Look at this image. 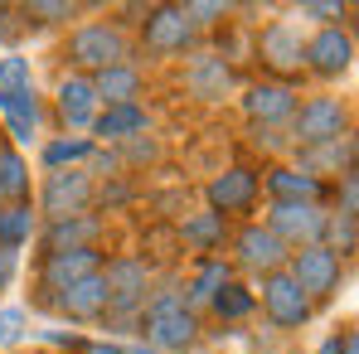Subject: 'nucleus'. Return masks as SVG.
Listing matches in <instances>:
<instances>
[{
    "label": "nucleus",
    "instance_id": "obj_1",
    "mask_svg": "<svg viewBox=\"0 0 359 354\" xmlns=\"http://www.w3.org/2000/svg\"><path fill=\"white\" fill-rule=\"evenodd\" d=\"M59 59L68 63V73L93 78L112 63H136V44H131V29L121 20H83V25L68 29Z\"/></svg>",
    "mask_w": 359,
    "mask_h": 354
},
{
    "label": "nucleus",
    "instance_id": "obj_2",
    "mask_svg": "<svg viewBox=\"0 0 359 354\" xmlns=\"http://www.w3.org/2000/svg\"><path fill=\"white\" fill-rule=\"evenodd\" d=\"M287 136H292V151L330 146L340 136H355V112L340 93H311L297 102V112L287 121Z\"/></svg>",
    "mask_w": 359,
    "mask_h": 354
},
{
    "label": "nucleus",
    "instance_id": "obj_3",
    "mask_svg": "<svg viewBox=\"0 0 359 354\" xmlns=\"http://www.w3.org/2000/svg\"><path fill=\"white\" fill-rule=\"evenodd\" d=\"M156 282V267L146 252H117L102 262V287H107V311L112 315H141L146 311V296Z\"/></svg>",
    "mask_w": 359,
    "mask_h": 354
},
{
    "label": "nucleus",
    "instance_id": "obj_4",
    "mask_svg": "<svg viewBox=\"0 0 359 354\" xmlns=\"http://www.w3.org/2000/svg\"><path fill=\"white\" fill-rule=\"evenodd\" d=\"M252 59L262 63V78H277V83H292L301 73L306 59V34H301L297 20H267L252 39Z\"/></svg>",
    "mask_w": 359,
    "mask_h": 354
},
{
    "label": "nucleus",
    "instance_id": "obj_5",
    "mask_svg": "<svg viewBox=\"0 0 359 354\" xmlns=\"http://www.w3.org/2000/svg\"><path fill=\"white\" fill-rule=\"evenodd\" d=\"M282 272L301 287V296H306L311 306H320V301H330V296L340 292V282H345L350 262H345V257H335L325 243H316V247H297V252L287 257V267H282Z\"/></svg>",
    "mask_w": 359,
    "mask_h": 354
},
{
    "label": "nucleus",
    "instance_id": "obj_6",
    "mask_svg": "<svg viewBox=\"0 0 359 354\" xmlns=\"http://www.w3.org/2000/svg\"><path fill=\"white\" fill-rule=\"evenodd\" d=\"M136 39H141V49L151 59H175V54H189L199 44V34H194V25L184 20L180 5H151V10H141Z\"/></svg>",
    "mask_w": 359,
    "mask_h": 354
},
{
    "label": "nucleus",
    "instance_id": "obj_7",
    "mask_svg": "<svg viewBox=\"0 0 359 354\" xmlns=\"http://www.w3.org/2000/svg\"><path fill=\"white\" fill-rule=\"evenodd\" d=\"M287 257H292V252L267 233L257 219H248V224H238V229L229 233V267H233V272H248V277H257V282L272 277V272H282Z\"/></svg>",
    "mask_w": 359,
    "mask_h": 354
},
{
    "label": "nucleus",
    "instance_id": "obj_8",
    "mask_svg": "<svg viewBox=\"0 0 359 354\" xmlns=\"http://www.w3.org/2000/svg\"><path fill=\"white\" fill-rule=\"evenodd\" d=\"M93 199H97V179L78 165V170H54V175H44V189H39L34 209H39L44 224H54V219L93 214Z\"/></svg>",
    "mask_w": 359,
    "mask_h": 354
},
{
    "label": "nucleus",
    "instance_id": "obj_9",
    "mask_svg": "<svg viewBox=\"0 0 359 354\" xmlns=\"http://www.w3.org/2000/svg\"><path fill=\"white\" fill-rule=\"evenodd\" d=\"M325 214H330L325 204H267L262 229L287 252H297V247H316L325 238Z\"/></svg>",
    "mask_w": 359,
    "mask_h": 354
},
{
    "label": "nucleus",
    "instance_id": "obj_10",
    "mask_svg": "<svg viewBox=\"0 0 359 354\" xmlns=\"http://www.w3.org/2000/svg\"><path fill=\"white\" fill-rule=\"evenodd\" d=\"M297 102H301L297 83H277V78H252L238 93V107H243V117H248V126H277V131H287Z\"/></svg>",
    "mask_w": 359,
    "mask_h": 354
},
{
    "label": "nucleus",
    "instance_id": "obj_11",
    "mask_svg": "<svg viewBox=\"0 0 359 354\" xmlns=\"http://www.w3.org/2000/svg\"><path fill=\"white\" fill-rule=\"evenodd\" d=\"M301 68L320 83H340L350 68H355V34L350 25H330V29H316L306 34V59Z\"/></svg>",
    "mask_w": 359,
    "mask_h": 354
},
{
    "label": "nucleus",
    "instance_id": "obj_12",
    "mask_svg": "<svg viewBox=\"0 0 359 354\" xmlns=\"http://www.w3.org/2000/svg\"><path fill=\"white\" fill-rule=\"evenodd\" d=\"M204 199H209V209L219 214V219H243L248 224V214L257 209V199H262V184H257V170L252 165H229V170H219V175L204 184Z\"/></svg>",
    "mask_w": 359,
    "mask_h": 354
},
{
    "label": "nucleus",
    "instance_id": "obj_13",
    "mask_svg": "<svg viewBox=\"0 0 359 354\" xmlns=\"http://www.w3.org/2000/svg\"><path fill=\"white\" fill-rule=\"evenodd\" d=\"M257 184L267 204H325L330 199V179H316L297 161H272L267 170H257Z\"/></svg>",
    "mask_w": 359,
    "mask_h": 354
},
{
    "label": "nucleus",
    "instance_id": "obj_14",
    "mask_svg": "<svg viewBox=\"0 0 359 354\" xmlns=\"http://www.w3.org/2000/svg\"><path fill=\"white\" fill-rule=\"evenodd\" d=\"M141 335H146V345L161 354H184L199 345V335H204V320L189 311V306H170V311H146L141 315Z\"/></svg>",
    "mask_w": 359,
    "mask_h": 354
},
{
    "label": "nucleus",
    "instance_id": "obj_15",
    "mask_svg": "<svg viewBox=\"0 0 359 354\" xmlns=\"http://www.w3.org/2000/svg\"><path fill=\"white\" fill-rule=\"evenodd\" d=\"M102 262H107V252L102 247H78V252H39V267H34V287H39V301H49V296H59L63 287H73V282H83V277H93V272H102Z\"/></svg>",
    "mask_w": 359,
    "mask_h": 354
},
{
    "label": "nucleus",
    "instance_id": "obj_16",
    "mask_svg": "<svg viewBox=\"0 0 359 354\" xmlns=\"http://www.w3.org/2000/svg\"><path fill=\"white\" fill-rule=\"evenodd\" d=\"M257 306H262V315L277 325V330H301L311 315H316V306L301 296V287L287 277V272H272V277H262L257 282Z\"/></svg>",
    "mask_w": 359,
    "mask_h": 354
},
{
    "label": "nucleus",
    "instance_id": "obj_17",
    "mask_svg": "<svg viewBox=\"0 0 359 354\" xmlns=\"http://www.w3.org/2000/svg\"><path fill=\"white\" fill-rule=\"evenodd\" d=\"M39 306H44V311H59V315L78 320V325H97L112 301H107V287H102V272H93V277L63 287L59 296H49V301H39Z\"/></svg>",
    "mask_w": 359,
    "mask_h": 354
},
{
    "label": "nucleus",
    "instance_id": "obj_18",
    "mask_svg": "<svg viewBox=\"0 0 359 354\" xmlns=\"http://www.w3.org/2000/svg\"><path fill=\"white\" fill-rule=\"evenodd\" d=\"M39 247L44 252H78V247H102L107 243V219L102 214H78V219H54L39 224Z\"/></svg>",
    "mask_w": 359,
    "mask_h": 354
},
{
    "label": "nucleus",
    "instance_id": "obj_19",
    "mask_svg": "<svg viewBox=\"0 0 359 354\" xmlns=\"http://www.w3.org/2000/svg\"><path fill=\"white\" fill-rule=\"evenodd\" d=\"M184 88L199 102H224L238 88V73H233V63L224 59V54H194L189 68H184Z\"/></svg>",
    "mask_w": 359,
    "mask_h": 354
},
{
    "label": "nucleus",
    "instance_id": "obj_20",
    "mask_svg": "<svg viewBox=\"0 0 359 354\" xmlns=\"http://www.w3.org/2000/svg\"><path fill=\"white\" fill-rule=\"evenodd\" d=\"M54 112L68 131H88L93 117L102 112L97 107V93H93V78H83V73H63L59 83H54Z\"/></svg>",
    "mask_w": 359,
    "mask_h": 354
},
{
    "label": "nucleus",
    "instance_id": "obj_21",
    "mask_svg": "<svg viewBox=\"0 0 359 354\" xmlns=\"http://www.w3.org/2000/svg\"><path fill=\"white\" fill-rule=\"evenodd\" d=\"M93 146L102 141V146H121V141H131V136H146L151 131V107L146 102H126V107H102L97 117H93Z\"/></svg>",
    "mask_w": 359,
    "mask_h": 354
},
{
    "label": "nucleus",
    "instance_id": "obj_22",
    "mask_svg": "<svg viewBox=\"0 0 359 354\" xmlns=\"http://www.w3.org/2000/svg\"><path fill=\"white\" fill-rule=\"evenodd\" d=\"M93 93H97V107L141 102V97H146V68H141V63H112V68L93 73Z\"/></svg>",
    "mask_w": 359,
    "mask_h": 354
},
{
    "label": "nucleus",
    "instance_id": "obj_23",
    "mask_svg": "<svg viewBox=\"0 0 359 354\" xmlns=\"http://www.w3.org/2000/svg\"><path fill=\"white\" fill-rule=\"evenodd\" d=\"M229 233H233V224L219 219L214 209H199V214H184V219H180V243H184L194 257H224Z\"/></svg>",
    "mask_w": 359,
    "mask_h": 354
},
{
    "label": "nucleus",
    "instance_id": "obj_24",
    "mask_svg": "<svg viewBox=\"0 0 359 354\" xmlns=\"http://www.w3.org/2000/svg\"><path fill=\"white\" fill-rule=\"evenodd\" d=\"M297 156L301 170H311L316 179L325 175H350L355 170V136H340V141H330V146H316V151H292Z\"/></svg>",
    "mask_w": 359,
    "mask_h": 354
},
{
    "label": "nucleus",
    "instance_id": "obj_25",
    "mask_svg": "<svg viewBox=\"0 0 359 354\" xmlns=\"http://www.w3.org/2000/svg\"><path fill=\"white\" fill-rule=\"evenodd\" d=\"M224 282H233V267H229V257H194V277L184 282V306L199 315V311H209V296L219 292Z\"/></svg>",
    "mask_w": 359,
    "mask_h": 354
},
{
    "label": "nucleus",
    "instance_id": "obj_26",
    "mask_svg": "<svg viewBox=\"0 0 359 354\" xmlns=\"http://www.w3.org/2000/svg\"><path fill=\"white\" fill-rule=\"evenodd\" d=\"M0 117H5L15 141H34L39 136V93L34 88L29 93H5L0 97Z\"/></svg>",
    "mask_w": 359,
    "mask_h": 354
},
{
    "label": "nucleus",
    "instance_id": "obj_27",
    "mask_svg": "<svg viewBox=\"0 0 359 354\" xmlns=\"http://www.w3.org/2000/svg\"><path fill=\"white\" fill-rule=\"evenodd\" d=\"M34 233H39V209H34V199H25V204H0V247H5V252H20Z\"/></svg>",
    "mask_w": 359,
    "mask_h": 354
},
{
    "label": "nucleus",
    "instance_id": "obj_28",
    "mask_svg": "<svg viewBox=\"0 0 359 354\" xmlns=\"http://www.w3.org/2000/svg\"><path fill=\"white\" fill-rule=\"evenodd\" d=\"M252 311H257V296H252V287L238 282V277H233V282H224L219 292L209 296V315H219L224 325H238V320H248Z\"/></svg>",
    "mask_w": 359,
    "mask_h": 354
},
{
    "label": "nucleus",
    "instance_id": "obj_29",
    "mask_svg": "<svg viewBox=\"0 0 359 354\" xmlns=\"http://www.w3.org/2000/svg\"><path fill=\"white\" fill-rule=\"evenodd\" d=\"M93 151H97V146H93L88 136H73V141H68V136H59V141H49V146H44V156H39V161H44V175L88 165V156H93Z\"/></svg>",
    "mask_w": 359,
    "mask_h": 354
},
{
    "label": "nucleus",
    "instance_id": "obj_30",
    "mask_svg": "<svg viewBox=\"0 0 359 354\" xmlns=\"http://www.w3.org/2000/svg\"><path fill=\"white\" fill-rule=\"evenodd\" d=\"M0 199H5V204L34 199V189H29V165H25L20 151H0Z\"/></svg>",
    "mask_w": 359,
    "mask_h": 354
},
{
    "label": "nucleus",
    "instance_id": "obj_31",
    "mask_svg": "<svg viewBox=\"0 0 359 354\" xmlns=\"http://www.w3.org/2000/svg\"><path fill=\"white\" fill-rule=\"evenodd\" d=\"M15 15L25 29L29 25H68V20H78V5L73 0H25V5H15Z\"/></svg>",
    "mask_w": 359,
    "mask_h": 354
},
{
    "label": "nucleus",
    "instance_id": "obj_32",
    "mask_svg": "<svg viewBox=\"0 0 359 354\" xmlns=\"http://www.w3.org/2000/svg\"><path fill=\"white\" fill-rule=\"evenodd\" d=\"M335 257H355V247H359V219H345V214H325V238H320Z\"/></svg>",
    "mask_w": 359,
    "mask_h": 354
},
{
    "label": "nucleus",
    "instance_id": "obj_33",
    "mask_svg": "<svg viewBox=\"0 0 359 354\" xmlns=\"http://www.w3.org/2000/svg\"><path fill=\"white\" fill-rule=\"evenodd\" d=\"M29 88H34V68H29L25 54L10 49V54L0 59V97H5V93H29Z\"/></svg>",
    "mask_w": 359,
    "mask_h": 354
},
{
    "label": "nucleus",
    "instance_id": "obj_34",
    "mask_svg": "<svg viewBox=\"0 0 359 354\" xmlns=\"http://www.w3.org/2000/svg\"><path fill=\"white\" fill-rule=\"evenodd\" d=\"M297 15L301 20H316L320 29H330V25H345L350 20V5H340V0H301Z\"/></svg>",
    "mask_w": 359,
    "mask_h": 354
},
{
    "label": "nucleus",
    "instance_id": "obj_35",
    "mask_svg": "<svg viewBox=\"0 0 359 354\" xmlns=\"http://www.w3.org/2000/svg\"><path fill=\"white\" fill-rule=\"evenodd\" d=\"M180 10H184V20L194 25V34H199V29H214L219 20H229V15H233V10H229V5H219V0H184Z\"/></svg>",
    "mask_w": 359,
    "mask_h": 354
},
{
    "label": "nucleus",
    "instance_id": "obj_36",
    "mask_svg": "<svg viewBox=\"0 0 359 354\" xmlns=\"http://www.w3.org/2000/svg\"><path fill=\"white\" fill-rule=\"evenodd\" d=\"M121 170H126V165H156V161H161V141H156V136H151V131H146V136H131V141H121Z\"/></svg>",
    "mask_w": 359,
    "mask_h": 354
},
{
    "label": "nucleus",
    "instance_id": "obj_37",
    "mask_svg": "<svg viewBox=\"0 0 359 354\" xmlns=\"http://www.w3.org/2000/svg\"><path fill=\"white\" fill-rule=\"evenodd\" d=\"M330 214H345V219H359V175L350 170V175H340L335 184H330Z\"/></svg>",
    "mask_w": 359,
    "mask_h": 354
},
{
    "label": "nucleus",
    "instance_id": "obj_38",
    "mask_svg": "<svg viewBox=\"0 0 359 354\" xmlns=\"http://www.w3.org/2000/svg\"><path fill=\"white\" fill-rule=\"evenodd\" d=\"M248 136H252V146H257V151H267V156H277V161H287V156H292V136H287V131H277V126H248Z\"/></svg>",
    "mask_w": 359,
    "mask_h": 354
},
{
    "label": "nucleus",
    "instance_id": "obj_39",
    "mask_svg": "<svg viewBox=\"0 0 359 354\" xmlns=\"http://www.w3.org/2000/svg\"><path fill=\"white\" fill-rule=\"evenodd\" d=\"M25 325H29V315H25L20 306H10V311H0V345H15V340L25 335Z\"/></svg>",
    "mask_w": 359,
    "mask_h": 354
},
{
    "label": "nucleus",
    "instance_id": "obj_40",
    "mask_svg": "<svg viewBox=\"0 0 359 354\" xmlns=\"http://www.w3.org/2000/svg\"><path fill=\"white\" fill-rule=\"evenodd\" d=\"M15 272H20V252H5V247H0V292L15 282Z\"/></svg>",
    "mask_w": 359,
    "mask_h": 354
},
{
    "label": "nucleus",
    "instance_id": "obj_41",
    "mask_svg": "<svg viewBox=\"0 0 359 354\" xmlns=\"http://www.w3.org/2000/svg\"><path fill=\"white\" fill-rule=\"evenodd\" d=\"M73 350H78V354H126L121 345H107V340H78Z\"/></svg>",
    "mask_w": 359,
    "mask_h": 354
},
{
    "label": "nucleus",
    "instance_id": "obj_42",
    "mask_svg": "<svg viewBox=\"0 0 359 354\" xmlns=\"http://www.w3.org/2000/svg\"><path fill=\"white\" fill-rule=\"evenodd\" d=\"M335 350H340V354H359V335H355V325H345V330L335 335Z\"/></svg>",
    "mask_w": 359,
    "mask_h": 354
},
{
    "label": "nucleus",
    "instance_id": "obj_43",
    "mask_svg": "<svg viewBox=\"0 0 359 354\" xmlns=\"http://www.w3.org/2000/svg\"><path fill=\"white\" fill-rule=\"evenodd\" d=\"M10 15H15V10H10V5H0V44H10V39H15V29H25V25H5Z\"/></svg>",
    "mask_w": 359,
    "mask_h": 354
},
{
    "label": "nucleus",
    "instance_id": "obj_44",
    "mask_svg": "<svg viewBox=\"0 0 359 354\" xmlns=\"http://www.w3.org/2000/svg\"><path fill=\"white\" fill-rule=\"evenodd\" d=\"M311 354H340V350H335V335H330L325 345H316V350H311Z\"/></svg>",
    "mask_w": 359,
    "mask_h": 354
},
{
    "label": "nucleus",
    "instance_id": "obj_45",
    "mask_svg": "<svg viewBox=\"0 0 359 354\" xmlns=\"http://www.w3.org/2000/svg\"><path fill=\"white\" fill-rule=\"evenodd\" d=\"M126 354H161V350H151V345H136V350H126Z\"/></svg>",
    "mask_w": 359,
    "mask_h": 354
}]
</instances>
